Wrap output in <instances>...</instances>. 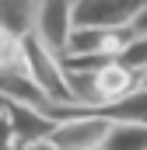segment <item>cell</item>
Instances as JSON below:
<instances>
[{
  "instance_id": "6da1fadb",
  "label": "cell",
  "mask_w": 147,
  "mask_h": 150,
  "mask_svg": "<svg viewBox=\"0 0 147 150\" xmlns=\"http://www.w3.org/2000/svg\"><path fill=\"white\" fill-rule=\"evenodd\" d=\"M21 42H25V67H28L32 80L42 87L46 105H70V87H67V74H63L60 52L42 45L32 32H25Z\"/></svg>"
},
{
  "instance_id": "7a4b0ae2",
  "label": "cell",
  "mask_w": 147,
  "mask_h": 150,
  "mask_svg": "<svg viewBox=\"0 0 147 150\" xmlns=\"http://www.w3.org/2000/svg\"><path fill=\"white\" fill-rule=\"evenodd\" d=\"M112 119L91 108H77V112L56 119L53 133H49V147L53 150H98L105 143Z\"/></svg>"
},
{
  "instance_id": "3957f363",
  "label": "cell",
  "mask_w": 147,
  "mask_h": 150,
  "mask_svg": "<svg viewBox=\"0 0 147 150\" xmlns=\"http://www.w3.org/2000/svg\"><path fill=\"white\" fill-rule=\"evenodd\" d=\"M4 101L11 115V129H14V147H49V133L56 119L32 101H14V98H4Z\"/></svg>"
},
{
  "instance_id": "277c9868",
  "label": "cell",
  "mask_w": 147,
  "mask_h": 150,
  "mask_svg": "<svg viewBox=\"0 0 147 150\" xmlns=\"http://www.w3.org/2000/svg\"><path fill=\"white\" fill-rule=\"evenodd\" d=\"M70 28H74V0H39L28 32L42 45H49L53 52H63Z\"/></svg>"
},
{
  "instance_id": "5b68a950",
  "label": "cell",
  "mask_w": 147,
  "mask_h": 150,
  "mask_svg": "<svg viewBox=\"0 0 147 150\" xmlns=\"http://www.w3.org/2000/svg\"><path fill=\"white\" fill-rule=\"evenodd\" d=\"M147 0H74V25H98V28H123Z\"/></svg>"
},
{
  "instance_id": "8992f818",
  "label": "cell",
  "mask_w": 147,
  "mask_h": 150,
  "mask_svg": "<svg viewBox=\"0 0 147 150\" xmlns=\"http://www.w3.org/2000/svg\"><path fill=\"white\" fill-rule=\"evenodd\" d=\"M147 80V74H137V70H130V67H123V63H116L109 59L98 74H95V87H98V105H105V101H116V98H123V94H130L133 87H140ZM95 105V108H98Z\"/></svg>"
},
{
  "instance_id": "52a82bcc",
  "label": "cell",
  "mask_w": 147,
  "mask_h": 150,
  "mask_svg": "<svg viewBox=\"0 0 147 150\" xmlns=\"http://www.w3.org/2000/svg\"><path fill=\"white\" fill-rule=\"evenodd\" d=\"M91 112H102L112 122H147V80L140 87H133L130 94H123L116 101H105V105H98Z\"/></svg>"
},
{
  "instance_id": "ba28073f",
  "label": "cell",
  "mask_w": 147,
  "mask_h": 150,
  "mask_svg": "<svg viewBox=\"0 0 147 150\" xmlns=\"http://www.w3.org/2000/svg\"><path fill=\"white\" fill-rule=\"evenodd\" d=\"M102 147L105 150H147V122H112Z\"/></svg>"
},
{
  "instance_id": "9c48e42d",
  "label": "cell",
  "mask_w": 147,
  "mask_h": 150,
  "mask_svg": "<svg viewBox=\"0 0 147 150\" xmlns=\"http://www.w3.org/2000/svg\"><path fill=\"white\" fill-rule=\"evenodd\" d=\"M35 7H39V0H0V25H7V28L25 35L32 28Z\"/></svg>"
},
{
  "instance_id": "30bf717a",
  "label": "cell",
  "mask_w": 147,
  "mask_h": 150,
  "mask_svg": "<svg viewBox=\"0 0 147 150\" xmlns=\"http://www.w3.org/2000/svg\"><path fill=\"white\" fill-rule=\"evenodd\" d=\"M112 59L123 63V67H130V70H137V74H147V38L144 35H130Z\"/></svg>"
},
{
  "instance_id": "8fae6325",
  "label": "cell",
  "mask_w": 147,
  "mask_h": 150,
  "mask_svg": "<svg viewBox=\"0 0 147 150\" xmlns=\"http://www.w3.org/2000/svg\"><path fill=\"white\" fill-rule=\"evenodd\" d=\"M126 28H130V35H144V38H147V4L137 7V14L130 18V25H126Z\"/></svg>"
}]
</instances>
